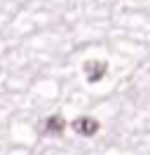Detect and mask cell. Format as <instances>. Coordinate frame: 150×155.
I'll return each instance as SVG.
<instances>
[{
	"mask_svg": "<svg viewBox=\"0 0 150 155\" xmlns=\"http://www.w3.org/2000/svg\"><path fill=\"white\" fill-rule=\"evenodd\" d=\"M73 129L80 136H94L99 132V122H96L94 117H77L73 122Z\"/></svg>",
	"mask_w": 150,
	"mask_h": 155,
	"instance_id": "6da1fadb",
	"label": "cell"
},
{
	"mask_svg": "<svg viewBox=\"0 0 150 155\" xmlns=\"http://www.w3.org/2000/svg\"><path fill=\"white\" fill-rule=\"evenodd\" d=\"M108 71V64L106 61H87L84 64V73H87V80L89 82H99Z\"/></svg>",
	"mask_w": 150,
	"mask_h": 155,
	"instance_id": "7a4b0ae2",
	"label": "cell"
},
{
	"mask_svg": "<svg viewBox=\"0 0 150 155\" xmlns=\"http://www.w3.org/2000/svg\"><path fill=\"white\" fill-rule=\"evenodd\" d=\"M64 127H66V122H64V117L61 115H52L49 120H47V132H64Z\"/></svg>",
	"mask_w": 150,
	"mask_h": 155,
	"instance_id": "3957f363",
	"label": "cell"
}]
</instances>
